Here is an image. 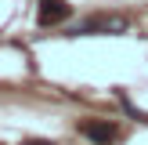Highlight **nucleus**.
Returning <instances> with one entry per match:
<instances>
[{"instance_id":"nucleus-1","label":"nucleus","mask_w":148,"mask_h":145,"mask_svg":"<svg viewBox=\"0 0 148 145\" xmlns=\"http://www.w3.org/2000/svg\"><path fill=\"white\" fill-rule=\"evenodd\" d=\"M130 22L119 18V14H90V18H83L76 29H72L69 36H90V33H127Z\"/></svg>"},{"instance_id":"nucleus-2","label":"nucleus","mask_w":148,"mask_h":145,"mask_svg":"<svg viewBox=\"0 0 148 145\" xmlns=\"http://www.w3.org/2000/svg\"><path fill=\"white\" fill-rule=\"evenodd\" d=\"M79 134L90 138L94 145H112L116 138H119V127L108 123V120H83V123H79Z\"/></svg>"},{"instance_id":"nucleus-3","label":"nucleus","mask_w":148,"mask_h":145,"mask_svg":"<svg viewBox=\"0 0 148 145\" xmlns=\"http://www.w3.org/2000/svg\"><path fill=\"white\" fill-rule=\"evenodd\" d=\"M69 14H72V4H65V0H40V7H36L40 26H58V22H65Z\"/></svg>"},{"instance_id":"nucleus-4","label":"nucleus","mask_w":148,"mask_h":145,"mask_svg":"<svg viewBox=\"0 0 148 145\" xmlns=\"http://www.w3.org/2000/svg\"><path fill=\"white\" fill-rule=\"evenodd\" d=\"M22 145H51V142H43V138H29V142H22Z\"/></svg>"}]
</instances>
